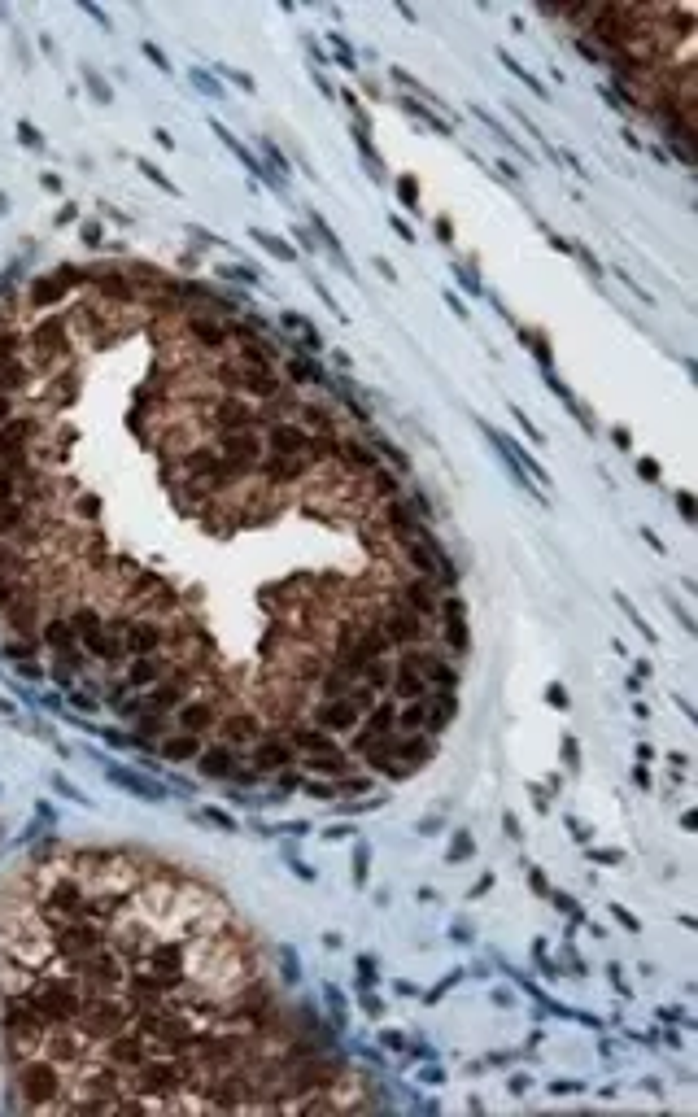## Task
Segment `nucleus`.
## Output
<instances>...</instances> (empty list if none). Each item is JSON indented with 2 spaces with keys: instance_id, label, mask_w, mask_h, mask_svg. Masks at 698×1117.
Listing matches in <instances>:
<instances>
[{
  "instance_id": "obj_15",
  "label": "nucleus",
  "mask_w": 698,
  "mask_h": 1117,
  "mask_svg": "<svg viewBox=\"0 0 698 1117\" xmlns=\"http://www.w3.org/2000/svg\"><path fill=\"white\" fill-rule=\"evenodd\" d=\"M336 467H341L349 480H367L380 467V454L358 437H341V446H336Z\"/></svg>"
},
{
  "instance_id": "obj_27",
  "label": "nucleus",
  "mask_w": 698,
  "mask_h": 1117,
  "mask_svg": "<svg viewBox=\"0 0 698 1117\" xmlns=\"http://www.w3.org/2000/svg\"><path fill=\"white\" fill-rule=\"evenodd\" d=\"M110 777L118 786H127V790H136V795H144V799H162V786H153V782H140V777H127V773H118V768H110Z\"/></svg>"
},
{
  "instance_id": "obj_13",
  "label": "nucleus",
  "mask_w": 698,
  "mask_h": 1117,
  "mask_svg": "<svg viewBox=\"0 0 698 1117\" xmlns=\"http://www.w3.org/2000/svg\"><path fill=\"white\" fill-rule=\"evenodd\" d=\"M437 616H441V633H437L441 646H445V651H454V655H463L467 642H472V638H467L463 598L459 594H441V611H437Z\"/></svg>"
},
{
  "instance_id": "obj_3",
  "label": "nucleus",
  "mask_w": 698,
  "mask_h": 1117,
  "mask_svg": "<svg viewBox=\"0 0 698 1117\" xmlns=\"http://www.w3.org/2000/svg\"><path fill=\"white\" fill-rule=\"evenodd\" d=\"M179 332L192 341V350L201 354H227L232 350V323L223 315H214L210 306H188L179 315Z\"/></svg>"
},
{
  "instance_id": "obj_9",
  "label": "nucleus",
  "mask_w": 698,
  "mask_h": 1117,
  "mask_svg": "<svg viewBox=\"0 0 698 1117\" xmlns=\"http://www.w3.org/2000/svg\"><path fill=\"white\" fill-rule=\"evenodd\" d=\"M153 1056V1048H149V1039L140 1035V1030H123V1035H114V1039H105L101 1043V1061H110V1065H118V1070L123 1074H131L136 1070V1065H144Z\"/></svg>"
},
{
  "instance_id": "obj_4",
  "label": "nucleus",
  "mask_w": 698,
  "mask_h": 1117,
  "mask_svg": "<svg viewBox=\"0 0 698 1117\" xmlns=\"http://www.w3.org/2000/svg\"><path fill=\"white\" fill-rule=\"evenodd\" d=\"M297 760H302V751H297L293 738L275 725H267L262 738L245 747V764L254 768L258 777H275V773H284V768H297Z\"/></svg>"
},
{
  "instance_id": "obj_29",
  "label": "nucleus",
  "mask_w": 698,
  "mask_h": 1117,
  "mask_svg": "<svg viewBox=\"0 0 698 1117\" xmlns=\"http://www.w3.org/2000/svg\"><path fill=\"white\" fill-rule=\"evenodd\" d=\"M14 415H22V398H14V393H0V428H5Z\"/></svg>"
},
{
  "instance_id": "obj_28",
  "label": "nucleus",
  "mask_w": 698,
  "mask_h": 1117,
  "mask_svg": "<svg viewBox=\"0 0 698 1117\" xmlns=\"http://www.w3.org/2000/svg\"><path fill=\"white\" fill-rule=\"evenodd\" d=\"M288 376H293L297 384H319V380H323V376H319V367L302 363V358H293V363H288Z\"/></svg>"
},
{
  "instance_id": "obj_1",
  "label": "nucleus",
  "mask_w": 698,
  "mask_h": 1117,
  "mask_svg": "<svg viewBox=\"0 0 698 1117\" xmlns=\"http://www.w3.org/2000/svg\"><path fill=\"white\" fill-rule=\"evenodd\" d=\"M14 1087L22 1109H57L66 1096V1070L57 1061H48L44 1052H35L22 1065H14Z\"/></svg>"
},
{
  "instance_id": "obj_8",
  "label": "nucleus",
  "mask_w": 698,
  "mask_h": 1117,
  "mask_svg": "<svg viewBox=\"0 0 698 1117\" xmlns=\"http://www.w3.org/2000/svg\"><path fill=\"white\" fill-rule=\"evenodd\" d=\"M192 764H197V773L210 777V782H232L240 768H245V751L232 747V742H223V738H214V742L201 747V755Z\"/></svg>"
},
{
  "instance_id": "obj_18",
  "label": "nucleus",
  "mask_w": 698,
  "mask_h": 1117,
  "mask_svg": "<svg viewBox=\"0 0 698 1117\" xmlns=\"http://www.w3.org/2000/svg\"><path fill=\"white\" fill-rule=\"evenodd\" d=\"M306 437L310 432L302 424H293V419H275V424L267 428V437H262V450L267 454H306Z\"/></svg>"
},
{
  "instance_id": "obj_6",
  "label": "nucleus",
  "mask_w": 698,
  "mask_h": 1117,
  "mask_svg": "<svg viewBox=\"0 0 698 1117\" xmlns=\"http://www.w3.org/2000/svg\"><path fill=\"white\" fill-rule=\"evenodd\" d=\"M210 441H214V450H219L223 459L240 472V480L258 476L262 454H267V450H262V432H223V437H210Z\"/></svg>"
},
{
  "instance_id": "obj_5",
  "label": "nucleus",
  "mask_w": 698,
  "mask_h": 1117,
  "mask_svg": "<svg viewBox=\"0 0 698 1117\" xmlns=\"http://www.w3.org/2000/svg\"><path fill=\"white\" fill-rule=\"evenodd\" d=\"M376 629L384 633V638H389L393 651H402V646H415V642H432V624L419 616V611L397 607V603H380Z\"/></svg>"
},
{
  "instance_id": "obj_31",
  "label": "nucleus",
  "mask_w": 698,
  "mask_h": 1117,
  "mask_svg": "<svg viewBox=\"0 0 698 1117\" xmlns=\"http://www.w3.org/2000/svg\"><path fill=\"white\" fill-rule=\"evenodd\" d=\"M472 856V838L459 834V843H450V860H467Z\"/></svg>"
},
{
  "instance_id": "obj_2",
  "label": "nucleus",
  "mask_w": 698,
  "mask_h": 1117,
  "mask_svg": "<svg viewBox=\"0 0 698 1117\" xmlns=\"http://www.w3.org/2000/svg\"><path fill=\"white\" fill-rule=\"evenodd\" d=\"M88 284V267H57L48 275H35L27 284V297H22V310L27 315H44V310H57L66 302V293Z\"/></svg>"
},
{
  "instance_id": "obj_30",
  "label": "nucleus",
  "mask_w": 698,
  "mask_h": 1117,
  "mask_svg": "<svg viewBox=\"0 0 698 1117\" xmlns=\"http://www.w3.org/2000/svg\"><path fill=\"white\" fill-rule=\"evenodd\" d=\"M258 240H262V245H267V249H271V254H275V258H284V262H293V258H297V254H293V249H288V245H284V240H280V236H267V232H258Z\"/></svg>"
},
{
  "instance_id": "obj_19",
  "label": "nucleus",
  "mask_w": 698,
  "mask_h": 1117,
  "mask_svg": "<svg viewBox=\"0 0 698 1117\" xmlns=\"http://www.w3.org/2000/svg\"><path fill=\"white\" fill-rule=\"evenodd\" d=\"M424 716H428V734L437 738L445 725H450L454 716H459V690H428V699H424Z\"/></svg>"
},
{
  "instance_id": "obj_20",
  "label": "nucleus",
  "mask_w": 698,
  "mask_h": 1117,
  "mask_svg": "<svg viewBox=\"0 0 698 1117\" xmlns=\"http://www.w3.org/2000/svg\"><path fill=\"white\" fill-rule=\"evenodd\" d=\"M40 646H48V651H75L79 646V633H75V624H70L62 611H48L44 616V624H40Z\"/></svg>"
},
{
  "instance_id": "obj_33",
  "label": "nucleus",
  "mask_w": 698,
  "mask_h": 1117,
  "mask_svg": "<svg viewBox=\"0 0 698 1117\" xmlns=\"http://www.w3.org/2000/svg\"><path fill=\"white\" fill-rule=\"evenodd\" d=\"M354 864H358V873H354V878H358V882H367V847H363V843H358V851H354Z\"/></svg>"
},
{
  "instance_id": "obj_12",
  "label": "nucleus",
  "mask_w": 698,
  "mask_h": 1117,
  "mask_svg": "<svg viewBox=\"0 0 698 1117\" xmlns=\"http://www.w3.org/2000/svg\"><path fill=\"white\" fill-rule=\"evenodd\" d=\"M262 729H267V720H262L254 707H236V712H227V716L219 720V729H214V734H219L223 742H232V747L245 751L249 742L262 738Z\"/></svg>"
},
{
  "instance_id": "obj_35",
  "label": "nucleus",
  "mask_w": 698,
  "mask_h": 1117,
  "mask_svg": "<svg viewBox=\"0 0 698 1117\" xmlns=\"http://www.w3.org/2000/svg\"><path fill=\"white\" fill-rule=\"evenodd\" d=\"M559 908H563V912H568V917H576V921H581V908H576V904H572V899H568V895H559Z\"/></svg>"
},
{
  "instance_id": "obj_36",
  "label": "nucleus",
  "mask_w": 698,
  "mask_h": 1117,
  "mask_svg": "<svg viewBox=\"0 0 698 1117\" xmlns=\"http://www.w3.org/2000/svg\"><path fill=\"white\" fill-rule=\"evenodd\" d=\"M83 240H88V245H96V240H101V227L88 223V227H83Z\"/></svg>"
},
{
  "instance_id": "obj_34",
  "label": "nucleus",
  "mask_w": 698,
  "mask_h": 1117,
  "mask_svg": "<svg viewBox=\"0 0 698 1117\" xmlns=\"http://www.w3.org/2000/svg\"><path fill=\"white\" fill-rule=\"evenodd\" d=\"M18 131H22V140H27V144H35V149H40V144H44V140H40V131H31L27 123H22Z\"/></svg>"
},
{
  "instance_id": "obj_17",
  "label": "nucleus",
  "mask_w": 698,
  "mask_h": 1117,
  "mask_svg": "<svg viewBox=\"0 0 698 1117\" xmlns=\"http://www.w3.org/2000/svg\"><path fill=\"white\" fill-rule=\"evenodd\" d=\"M166 672H171V655H166V651L162 655H136L127 664L123 681H127V690H149V686H158Z\"/></svg>"
},
{
  "instance_id": "obj_16",
  "label": "nucleus",
  "mask_w": 698,
  "mask_h": 1117,
  "mask_svg": "<svg viewBox=\"0 0 698 1117\" xmlns=\"http://www.w3.org/2000/svg\"><path fill=\"white\" fill-rule=\"evenodd\" d=\"M297 768H302V773H310V777H328V782H341L345 773H354V755H349L345 747H336V751H310V755H302V760H297Z\"/></svg>"
},
{
  "instance_id": "obj_10",
  "label": "nucleus",
  "mask_w": 698,
  "mask_h": 1117,
  "mask_svg": "<svg viewBox=\"0 0 698 1117\" xmlns=\"http://www.w3.org/2000/svg\"><path fill=\"white\" fill-rule=\"evenodd\" d=\"M79 646L83 655L96 659V664H105V672L118 668L127 659V646H123V633L110 629V624H96V629H83L79 633Z\"/></svg>"
},
{
  "instance_id": "obj_21",
  "label": "nucleus",
  "mask_w": 698,
  "mask_h": 1117,
  "mask_svg": "<svg viewBox=\"0 0 698 1117\" xmlns=\"http://www.w3.org/2000/svg\"><path fill=\"white\" fill-rule=\"evenodd\" d=\"M201 747H206V738H201V734H184V729H175V734H166L158 742L162 760H171V764H192L201 755Z\"/></svg>"
},
{
  "instance_id": "obj_22",
  "label": "nucleus",
  "mask_w": 698,
  "mask_h": 1117,
  "mask_svg": "<svg viewBox=\"0 0 698 1117\" xmlns=\"http://www.w3.org/2000/svg\"><path fill=\"white\" fill-rule=\"evenodd\" d=\"M419 672H424V681H428L432 690H459V664H454V659L445 655V651L432 655Z\"/></svg>"
},
{
  "instance_id": "obj_32",
  "label": "nucleus",
  "mask_w": 698,
  "mask_h": 1117,
  "mask_svg": "<svg viewBox=\"0 0 698 1117\" xmlns=\"http://www.w3.org/2000/svg\"><path fill=\"white\" fill-rule=\"evenodd\" d=\"M358 974H363V978H358V982H363V987H376V965H371L367 956L358 960Z\"/></svg>"
},
{
  "instance_id": "obj_11",
  "label": "nucleus",
  "mask_w": 698,
  "mask_h": 1117,
  "mask_svg": "<svg viewBox=\"0 0 698 1117\" xmlns=\"http://www.w3.org/2000/svg\"><path fill=\"white\" fill-rule=\"evenodd\" d=\"M306 716L315 720L319 729H328V734H345V738L354 734L358 725H363V712H358V707L349 703V699H315Z\"/></svg>"
},
{
  "instance_id": "obj_14",
  "label": "nucleus",
  "mask_w": 698,
  "mask_h": 1117,
  "mask_svg": "<svg viewBox=\"0 0 698 1117\" xmlns=\"http://www.w3.org/2000/svg\"><path fill=\"white\" fill-rule=\"evenodd\" d=\"M123 646H127L131 659H136V655H162V651H166V629H162V620H140V616H131L127 629H123Z\"/></svg>"
},
{
  "instance_id": "obj_25",
  "label": "nucleus",
  "mask_w": 698,
  "mask_h": 1117,
  "mask_svg": "<svg viewBox=\"0 0 698 1117\" xmlns=\"http://www.w3.org/2000/svg\"><path fill=\"white\" fill-rule=\"evenodd\" d=\"M358 681H363L367 690H376V694H389V686H393V655L367 659L363 672H358Z\"/></svg>"
},
{
  "instance_id": "obj_7",
  "label": "nucleus",
  "mask_w": 698,
  "mask_h": 1117,
  "mask_svg": "<svg viewBox=\"0 0 698 1117\" xmlns=\"http://www.w3.org/2000/svg\"><path fill=\"white\" fill-rule=\"evenodd\" d=\"M219 720H223V712H219V699H214V694H192V699H184L171 712V725L175 729H184V734H214V729H219Z\"/></svg>"
},
{
  "instance_id": "obj_23",
  "label": "nucleus",
  "mask_w": 698,
  "mask_h": 1117,
  "mask_svg": "<svg viewBox=\"0 0 698 1117\" xmlns=\"http://www.w3.org/2000/svg\"><path fill=\"white\" fill-rule=\"evenodd\" d=\"M428 681H424V672H402V668H393V686H389V694L397 703H424L428 699Z\"/></svg>"
},
{
  "instance_id": "obj_26",
  "label": "nucleus",
  "mask_w": 698,
  "mask_h": 1117,
  "mask_svg": "<svg viewBox=\"0 0 698 1117\" xmlns=\"http://www.w3.org/2000/svg\"><path fill=\"white\" fill-rule=\"evenodd\" d=\"M171 734V716H136V747H158Z\"/></svg>"
},
{
  "instance_id": "obj_24",
  "label": "nucleus",
  "mask_w": 698,
  "mask_h": 1117,
  "mask_svg": "<svg viewBox=\"0 0 698 1117\" xmlns=\"http://www.w3.org/2000/svg\"><path fill=\"white\" fill-rule=\"evenodd\" d=\"M0 651H5L9 659H18V668L27 672V677H40V642L35 638H5L0 642Z\"/></svg>"
}]
</instances>
